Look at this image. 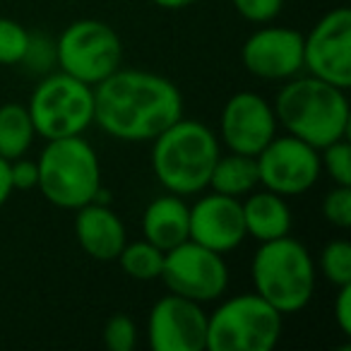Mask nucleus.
<instances>
[{
    "mask_svg": "<svg viewBox=\"0 0 351 351\" xmlns=\"http://www.w3.org/2000/svg\"><path fill=\"white\" fill-rule=\"evenodd\" d=\"M183 118V94L164 75L118 68L94 84V125L121 142H152Z\"/></svg>",
    "mask_w": 351,
    "mask_h": 351,
    "instance_id": "obj_1",
    "label": "nucleus"
},
{
    "mask_svg": "<svg viewBox=\"0 0 351 351\" xmlns=\"http://www.w3.org/2000/svg\"><path fill=\"white\" fill-rule=\"evenodd\" d=\"M274 116L277 123L298 140L308 142L315 149L349 137V101L346 89L330 82L296 75L287 80L274 97Z\"/></svg>",
    "mask_w": 351,
    "mask_h": 351,
    "instance_id": "obj_2",
    "label": "nucleus"
},
{
    "mask_svg": "<svg viewBox=\"0 0 351 351\" xmlns=\"http://www.w3.org/2000/svg\"><path fill=\"white\" fill-rule=\"evenodd\" d=\"M221 154L217 132L202 121L178 118L152 140L149 164L166 193L200 195Z\"/></svg>",
    "mask_w": 351,
    "mask_h": 351,
    "instance_id": "obj_3",
    "label": "nucleus"
},
{
    "mask_svg": "<svg viewBox=\"0 0 351 351\" xmlns=\"http://www.w3.org/2000/svg\"><path fill=\"white\" fill-rule=\"evenodd\" d=\"M255 293L277 308L282 315H293L311 303L317 284V269L311 250L291 234L265 241L250 263Z\"/></svg>",
    "mask_w": 351,
    "mask_h": 351,
    "instance_id": "obj_4",
    "label": "nucleus"
},
{
    "mask_svg": "<svg viewBox=\"0 0 351 351\" xmlns=\"http://www.w3.org/2000/svg\"><path fill=\"white\" fill-rule=\"evenodd\" d=\"M36 166V188L60 210H80L97 200L101 191V161L97 149L82 135L46 140Z\"/></svg>",
    "mask_w": 351,
    "mask_h": 351,
    "instance_id": "obj_5",
    "label": "nucleus"
},
{
    "mask_svg": "<svg viewBox=\"0 0 351 351\" xmlns=\"http://www.w3.org/2000/svg\"><path fill=\"white\" fill-rule=\"evenodd\" d=\"M282 330L284 315L260 293H236L207 313L205 351H269L279 344Z\"/></svg>",
    "mask_w": 351,
    "mask_h": 351,
    "instance_id": "obj_6",
    "label": "nucleus"
},
{
    "mask_svg": "<svg viewBox=\"0 0 351 351\" xmlns=\"http://www.w3.org/2000/svg\"><path fill=\"white\" fill-rule=\"evenodd\" d=\"M25 106L44 140L84 135L94 125V87L60 70L41 77Z\"/></svg>",
    "mask_w": 351,
    "mask_h": 351,
    "instance_id": "obj_7",
    "label": "nucleus"
},
{
    "mask_svg": "<svg viewBox=\"0 0 351 351\" xmlns=\"http://www.w3.org/2000/svg\"><path fill=\"white\" fill-rule=\"evenodd\" d=\"M123 63V41L101 20H75L56 39V65L60 73L84 84H99Z\"/></svg>",
    "mask_w": 351,
    "mask_h": 351,
    "instance_id": "obj_8",
    "label": "nucleus"
},
{
    "mask_svg": "<svg viewBox=\"0 0 351 351\" xmlns=\"http://www.w3.org/2000/svg\"><path fill=\"white\" fill-rule=\"evenodd\" d=\"M159 279L171 293L210 303L221 298L229 289V265L221 253L188 239L164 253Z\"/></svg>",
    "mask_w": 351,
    "mask_h": 351,
    "instance_id": "obj_9",
    "label": "nucleus"
},
{
    "mask_svg": "<svg viewBox=\"0 0 351 351\" xmlns=\"http://www.w3.org/2000/svg\"><path fill=\"white\" fill-rule=\"evenodd\" d=\"M260 186L282 197L308 193L322 176L320 149L293 135H274L255 154Z\"/></svg>",
    "mask_w": 351,
    "mask_h": 351,
    "instance_id": "obj_10",
    "label": "nucleus"
},
{
    "mask_svg": "<svg viewBox=\"0 0 351 351\" xmlns=\"http://www.w3.org/2000/svg\"><path fill=\"white\" fill-rule=\"evenodd\" d=\"M303 73L339 89L351 87V10L325 12L303 34Z\"/></svg>",
    "mask_w": 351,
    "mask_h": 351,
    "instance_id": "obj_11",
    "label": "nucleus"
},
{
    "mask_svg": "<svg viewBox=\"0 0 351 351\" xmlns=\"http://www.w3.org/2000/svg\"><path fill=\"white\" fill-rule=\"evenodd\" d=\"M147 344L152 351H205L207 313L202 303L166 293L147 315Z\"/></svg>",
    "mask_w": 351,
    "mask_h": 351,
    "instance_id": "obj_12",
    "label": "nucleus"
},
{
    "mask_svg": "<svg viewBox=\"0 0 351 351\" xmlns=\"http://www.w3.org/2000/svg\"><path fill=\"white\" fill-rule=\"evenodd\" d=\"M243 68L267 82H287L303 73V34L291 27L260 25L241 49Z\"/></svg>",
    "mask_w": 351,
    "mask_h": 351,
    "instance_id": "obj_13",
    "label": "nucleus"
},
{
    "mask_svg": "<svg viewBox=\"0 0 351 351\" xmlns=\"http://www.w3.org/2000/svg\"><path fill=\"white\" fill-rule=\"evenodd\" d=\"M279 130L272 101L258 92H236L226 99L219 118V140L229 152L255 156Z\"/></svg>",
    "mask_w": 351,
    "mask_h": 351,
    "instance_id": "obj_14",
    "label": "nucleus"
},
{
    "mask_svg": "<svg viewBox=\"0 0 351 351\" xmlns=\"http://www.w3.org/2000/svg\"><path fill=\"white\" fill-rule=\"evenodd\" d=\"M245 239L248 236L239 197L212 191L191 205V241L224 255L241 248Z\"/></svg>",
    "mask_w": 351,
    "mask_h": 351,
    "instance_id": "obj_15",
    "label": "nucleus"
},
{
    "mask_svg": "<svg viewBox=\"0 0 351 351\" xmlns=\"http://www.w3.org/2000/svg\"><path fill=\"white\" fill-rule=\"evenodd\" d=\"M73 229L80 248L99 263H113L123 250V245L128 243L123 219L106 202L99 200L75 210Z\"/></svg>",
    "mask_w": 351,
    "mask_h": 351,
    "instance_id": "obj_16",
    "label": "nucleus"
},
{
    "mask_svg": "<svg viewBox=\"0 0 351 351\" xmlns=\"http://www.w3.org/2000/svg\"><path fill=\"white\" fill-rule=\"evenodd\" d=\"M142 236L159 250H171L191 239V205L181 195L164 193L142 212Z\"/></svg>",
    "mask_w": 351,
    "mask_h": 351,
    "instance_id": "obj_17",
    "label": "nucleus"
},
{
    "mask_svg": "<svg viewBox=\"0 0 351 351\" xmlns=\"http://www.w3.org/2000/svg\"><path fill=\"white\" fill-rule=\"evenodd\" d=\"M241 207H243V224L248 239L265 243V241H274L291 234L293 215L287 197L277 195L267 188H263V191L255 188L253 193L245 195V200H241Z\"/></svg>",
    "mask_w": 351,
    "mask_h": 351,
    "instance_id": "obj_18",
    "label": "nucleus"
},
{
    "mask_svg": "<svg viewBox=\"0 0 351 351\" xmlns=\"http://www.w3.org/2000/svg\"><path fill=\"white\" fill-rule=\"evenodd\" d=\"M260 186L258 178V164L255 156L239 154V152H229V154H219L215 169L210 173V183L207 188H212L215 193L229 197H245L248 193H253Z\"/></svg>",
    "mask_w": 351,
    "mask_h": 351,
    "instance_id": "obj_19",
    "label": "nucleus"
},
{
    "mask_svg": "<svg viewBox=\"0 0 351 351\" xmlns=\"http://www.w3.org/2000/svg\"><path fill=\"white\" fill-rule=\"evenodd\" d=\"M34 140L36 130L25 104H3L0 106V156L8 161L27 156Z\"/></svg>",
    "mask_w": 351,
    "mask_h": 351,
    "instance_id": "obj_20",
    "label": "nucleus"
},
{
    "mask_svg": "<svg viewBox=\"0 0 351 351\" xmlns=\"http://www.w3.org/2000/svg\"><path fill=\"white\" fill-rule=\"evenodd\" d=\"M118 263L121 269L135 282H154L161 277V267H164V250L152 245L149 241H128L123 250L118 253Z\"/></svg>",
    "mask_w": 351,
    "mask_h": 351,
    "instance_id": "obj_21",
    "label": "nucleus"
},
{
    "mask_svg": "<svg viewBox=\"0 0 351 351\" xmlns=\"http://www.w3.org/2000/svg\"><path fill=\"white\" fill-rule=\"evenodd\" d=\"M315 269H317V274L325 277V282L332 284V287L351 284V243L349 241L335 239L322 245Z\"/></svg>",
    "mask_w": 351,
    "mask_h": 351,
    "instance_id": "obj_22",
    "label": "nucleus"
},
{
    "mask_svg": "<svg viewBox=\"0 0 351 351\" xmlns=\"http://www.w3.org/2000/svg\"><path fill=\"white\" fill-rule=\"evenodd\" d=\"M32 32L10 17H0V65H22L29 49Z\"/></svg>",
    "mask_w": 351,
    "mask_h": 351,
    "instance_id": "obj_23",
    "label": "nucleus"
},
{
    "mask_svg": "<svg viewBox=\"0 0 351 351\" xmlns=\"http://www.w3.org/2000/svg\"><path fill=\"white\" fill-rule=\"evenodd\" d=\"M320 166L335 186H351V147L349 142L337 140L320 149Z\"/></svg>",
    "mask_w": 351,
    "mask_h": 351,
    "instance_id": "obj_24",
    "label": "nucleus"
},
{
    "mask_svg": "<svg viewBox=\"0 0 351 351\" xmlns=\"http://www.w3.org/2000/svg\"><path fill=\"white\" fill-rule=\"evenodd\" d=\"M322 217L335 229L346 231L351 226V186H332L322 197Z\"/></svg>",
    "mask_w": 351,
    "mask_h": 351,
    "instance_id": "obj_25",
    "label": "nucleus"
},
{
    "mask_svg": "<svg viewBox=\"0 0 351 351\" xmlns=\"http://www.w3.org/2000/svg\"><path fill=\"white\" fill-rule=\"evenodd\" d=\"M104 344L108 351H132L137 346V325L130 315L116 313L104 325Z\"/></svg>",
    "mask_w": 351,
    "mask_h": 351,
    "instance_id": "obj_26",
    "label": "nucleus"
},
{
    "mask_svg": "<svg viewBox=\"0 0 351 351\" xmlns=\"http://www.w3.org/2000/svg\"><path fill=\"white\" fill-rule=\"evenodd\" d=\"M231 5L250 25H267L282 15L284 0H231Z\"/></svg>",
    "mask_w": 351,
    "mask_h": 351,
    "instance_id": "obj_27",
    "label": "nucleus"
},
{
    "mask_svg": "<svg viewBox=\"0 0 351 351\" xmlns=\"http://www.w3.org/2000/svg\"><path fill=\"white\" fill-rule=\"evenodd\" d=\"M22 63H25L32 73H49L56 65V41L49 39V36L32 34L29 49H27Z\"/></svg>",
    "mask_w": 351,
    "mask_h": 351,
    "instance_id": "obj_28",
    "label": "nucleus"
},
{
    "mask_svg": "<svg viewBox=\"0 0 351 351\" xmlns=\"http://www.w3.org/2000/svg\"><path fill=\"white\" fill-rule=\"evenodd\" d=\"M10 181L12 191H32L39 183V166L36 161L20 156V159L10 161Z\"/></svg>",
    "mask_w": 351,
    "mask_h": 351,
    "instance_id": "obj_29",
    "label": "nucleus"
},
{
    "mask_svg": "<svg viewBox=\"0 0 351 351\" xmlns=\"http://www.w3.org/2000/svg\"><path fill=\"white\" fill-rule=\"evenodd\" d=\"M335 322L339 327L341 335H351V284L337 287V298H335Z\"/></svg>",
    "mask_w": 351,
    "mask_h": 351,
    "instance_id": "obj_30",
    "label": "nucleus"
},
{
    "mask_svg": "<svg viewBox=\"0 0 351 351\" xmlns=\"http://www.w3.org/2000/svg\"><path fill=\"white\" fill-rule=\"evenodd\" d=\"M12 195V181H10V161L0 156V207L5 205Z\"/></svg>",
    "mask_w": 351,
    "mask_h": 351,
    "instance_id": "obj_31",
    "label": "nucleus"
},
{
    "mask_svg": "<svg viewBox=\"0 0 351 351\" xmlns=\"http://www.w3.org/2000/svg\"><path fill=\"white\" fill-rule=\"evenodd\" d=\"M149 3H154L161 10H186V8L195 5L197 0H149Z\"/></svg>",
    "mask_w": 351,
    "mask_h": 351,
    "instance_id": "obj_32",
    "label": "nucleus"
}]
</instances>
